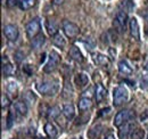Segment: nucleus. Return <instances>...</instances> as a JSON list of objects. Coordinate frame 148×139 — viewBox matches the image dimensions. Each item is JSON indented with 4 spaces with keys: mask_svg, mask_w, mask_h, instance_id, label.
<instances>
[{
    "mask_svg": "<svg viewBox=\"0 0 148 139\" xmlns=\"http://www.w3.org/2000/svg\"><path fill=\"white\" fill-rule=\"evenodd\" d=\"M127 21H128V14L124 10H120L117 12L116 16L113 21V25L115 28V30L117 32H123L125 31V26H127Z\"/></svg>",
    "mask_w": 148,
    "mask_h": 139,
    "instance_id": "20e7f679",
    "label": "nucleus"
},
{
    "mask_svg": "<svg viewBox=\"0 0 148 139\" xmlns=\"http://www.w3.org/2000/svg\"><path fill=\"white\" fill-rule=\"evenodd\" d=\"M91 106H92V102H91V99L88 98V97H82V98L79 100V109H80V111H87V109H89Z\"/></svg>",
    "mask_w": 148,
    "mask_h": 139,
    "instance_id": "4be33fe9",
    "label": "nucleus"
},
{
    "mask_svg": "<svg viewBox=\"0 0 148 139\" xmlns=\"http://www.w3.org/2000/svg\"><path fill=\"white\" fill-rule=\"evenodd\" d=\"M144 138H145V130H143L141 128H136L130 133V139H144Z\"/></svg>",
    "mask_w": 148,
    "mask_h": 139,
    "instance_id": "a878e982",
    "label": "nucleus"
},
{
    "mask_svg": "<svg viewBox=\"0 0 148 139\" xmlns=\"http://www.w3.org/2000/svg\"><path fill=\"white\" fill-rule=\"evenodd\" d=\"M92 59L98 66H101L104 69H108L110 65H111V62H110L108 57H106L105 55H103L100 52H93Z\"/></svg>",
    "mask_w": 148,
    "mask_h": 139,
    "instance_id": "1a4fd4ad",
    "label": "nucleus"
},
{
    "mask_svg": "<svg viewBox=\"0 0 148 139\" xmlns=\"http://www.w3.org/2000/svg\"><path fill=\"white\" fill-rule=\"evenodd\" d=\"M45 131H46V133H47V136L49 138H56L57 135H58L57 127H56L54 123H51V122H47L45 124Z\"/></svg>",
    "mask_w": 148,
    "mask_h": 139,
    "instance_id": "2eb2a0df",
    "label": "nucleus"
},
{
    "mask_svg": "<svg viewBox=\"0 0 148 139\" xmlns=\"http://www.w3.org/2000/svg\"><path fill=\"white\" fill-rule=\"evenodd\" d=\"M17 2H19L18 0H8V1H7V5H8L9 7H13V6L17 5Z\"/></svg>",
    "mask_w": 148,
    "mask_h": 139,
    "instance_id": "c9c22d12",
    "label": "nucleus"
},
{
    "mask_svg": "<svg viewBox=\"0 0 148 139\" xmlns=\"http://www.w3.org/2000/svg\"><path fill=\"white\" fill-rule=\"evenodd\" d=\"M62 113H63V115H64L67 120H72L74 116H75V107H74V105L65 104L63 106Z\"/></svg>",
    "mask_w": 148,
    "mask_h": 139,
    "instance_id": "4468645a",
    "label": "nucleus"
},
{
    "mask_svg": "<svg viewBox=\"0 0 148 139\" xmlns=\"http://www.w3.org/2000/svg\"><path fill=\"white\" fill-rule=\"evenodd\" d=\"M129 99V91L124 86H119L114 89L113 92V104L114 106L119 107L124 103H127Z\"/></svg>",
    "mask_w": 148,
    "mask_h": 139,
    "instance_id": "f03ea898",
    "label": "nucleus"
},
{
    "mask_svg": "<svg viewBox=\"0 0 148 139\" xmlns=\"http://www.w3.org/2000/svg\"><path fill=\"white\" fill-rule=\"evenodd\" d=\"M101 131H103V127H101L100 124H97V125H95L93 128H91V129L89 130L88 136H89L91 139H97L99 136H100Z\"/></svg>",
    "mask_w": 148,
    "mask_h": 139,
    "instance_id": "393cba45",
    "label": "nucleus"
},
{
    "mask_svg": "<svg viewBox=\"0 0 148 139\" xmlns=\"http://www.w3.org/2000/svg\"><path fill=\"white\" fill-rule=\"evenodd\" d=\"M104 139H115V137H114V135H108V136H106V137H105V138Z\"/></svg>",
    "mask_w": 148,
    "mask_h": 139,
    "instance_id": "4c0bfd02",
    "label": "nucleus"
},
{
    "mask_svg": "<svg viewBox=\"0 0 148 139\" xmlns=\"http://www.w3.org/2000/svg\"><path fill=\"white\" fill-rule=\"evenodd\" d=\"M15 58H16V61H17L18 63H21V62L25 58V55L22 52H15Z\"/></svg>",
    "mask_w": 148,
    "mask_h": 139,
    "instance_id": "473e14b6",
    "label": "nucleus"
},
{
    "mask_svg": "<svg viewBox=\"0 0 148 139\" xmlns=\"http://www.w3.org/2000/svg\"><path fill=\"white\" fill-rule=\"evenodd\" d=\"M45 42H46V36L40 33V34L37 35L36 38L32 39L31 46H32L33 49H39V48H41V47L45 45Z\"/></svg>",
    "mask_w": 148,
    "mask_h": 139,
    "instance_id": "a211bd4d",
    "label": "nucleus"
},
{
    "mask_svg": "<svg viewBox=\"0 0 148 139\" xmlns=\"http://www.w3.org/2000/svg\"><path fill=\"white\" fill-rule=\"evenodd\" d=\"M37 5V0H21L19 1V8L22 10H29L33 8Z\"/></svg>",
    "mask_w": 148,
    "mask_h": 139,
    "instance_id": "b1692460",
    "label": "nucleus"
},
{
    "mask_svg": "<svg viewBox=\"0 0 148 139\" xmlns=\"http://www.w3.org/2000/svg\"><path fill=\"white\" fill-rule=\"evenodd\" d=\"M134 118V112L131 109H123L119 112L114 118V125L117 128H121L124 123L129 122L131 119Z\"/></svg>",
    "mask_w": 148,
    "mask_h": 139,
    "instance_id": "7ed1b4c3",
    "label": "nucleus"
},
{
    "mask_svg": "<svg viewBox=\"0 0 148 139\" xmlns=\"http://www.w3.org/2000/svg\"><path fill=\"white\" fill-rule=\"evenodd\" d=\"M123 125H124V127L120 130V137H121V138L127 137L128 135H130V133H131V131L133 130V127H134V124L132 123V121L127 122V123H124Z\"/></svg>",
    "mask_w": 148,
    "mask_h": 139,
    "instance_id": "412c9836",
    "label": "nucleus"
},
{
    "mask_svg": "<svg viewBox=\"0 0 148 139\" xmlns=\"http://www.w3.org/2000/svg\"><path fill=\"white\" fill-rule=\"evenodd\" d=\"M72 95H73V87L71 83L66 82L64 85V89H63V96L65 98H69V97H72Z\"/></svg>",
    "mask_w": 148,
    "mask_h": 139,
    "instance_id": "cd10ccee",
    "label": "nucleus"
},
{
    "mask_svg": "<svg viewBox=\"0 0 148 139\" xmlns=\"http://www.w3.org/2000/svg\"><path fill=\"white\" fill-rule=\"evenodd\" d=\"M6 90L8 92L13 94V95H16V92H17V85H16V82H14V81L8 82L7 86H6Z\"/></svg>",
    "mask_w": 148,
    "mask_h": 139,
    "instance_id": "c85d7f7f",
    "label": "nucleus"
},
{
    "mask_svg": "<svg viewBox=\"0 0 148 139\" xmlns=\"http://www.w3.org/2000/svg\"><path fill=\"white\" fill-rule=\"evenodd\" d=\"M53 43L55 45L56 47H58V48H60V49H64L65 46H66V40L64 39L63 34L57 33V34H55L53 36Z\"/></svg>",
    "mask_w": 148,
    "mask_h": 139,
    "instance_id": "aec40b11",
    "label": "nucleus"
},
{
    "mask_svg": "<svg viewBox=\"0 0 148 139\" xmlns=\"http://www.w3.org/2000/svg\"><path fill=\"white\" fill-rule=\"evenodd\" d=\"M8 106H10V99L8 98V96L6 94H2L1 95V107L6 108Z\"/></svg>",
    "mask_w": 148,
    "mask_h": 139,
    "instance_id": "c756f323",
    "label": "nucleus"
},
{
    "mask_svg": "<svg viewBox=\"0 0 148 139\" xmlns=\"http://www.w3.org/2000/svg\"><path fill=\"white\" fill-rule=\"evenodd\" d=\"M69 56H70V57H71L73 61L77 62V63L83 62V55H82V52H80V49H79L76 46H72V47L70 48Z\"/></svg>",
    "mask_w": 148,
    "mask_h": 139,
    "instance_id": "ddd939ff",
    "label": "nucleus"
},
{
    "mask_svg": "<svg viewBox=\"0 0 148 139\" xmlns=\"http://www.w3.org/2000/svg\"><path fill=\"white\" fill-rule=\"evenodd\" d=\"M59 63H60V56H59V54L56 52H51L49 54V59H48L47 64L45 65L43 71L46 73H51V72H54L58 67Z\"/></svg>",
    "mask_w": 148,
    "mask_h": 139,
    "instance_id": "0eeeda50",
    "label": "nucleus"
},
{
    "mask_svg": "<svg viewBox=\"0 0 148 139\" xmlns=\"http://www.w3.org/2000/svg\"><path fill=\"white\" fill-rule=\"evenodd\" d=\"M141 88L148 90V74L143 75V78H141Z\"/></svg>",
    "mask_w": 148,
    "mask_h": 139,
    "instance_id": "7c9ffc66",
    "label": "nucleus"
},
{
    "mask_svg": "<svg viewBox=\"0 0 148 139\" xmlns=\"http://www.w3.org/2000/svg\"><path fill=\"white\" fill-rule=\"evenodd\" d=\"M129 29H130L131 36H132L133 39H136L137 41H139V40H140V30H139L138 21L134 17H132L129 21Z\"/></svg>",
    "mask_w": 148,
    "mask_h": 139,
    "instance_id": "9d476101",
    "label": "nucleus"
},
{
    "mask_svg": "<svg viewBox=\"0 0 148 139\" xmlns=\"http://www.w3.org/2000/svg\"><path fill=\"white\" fill-rule=\"evenodd\" d=\"M62 28H63V31H64L65 35H66L67 38H70V39L76 38V36L79 35V33H80V29H79V26H77L75 23L70 22V21H67V19L63 21Z\"/></svg>",
    "mask_w": 148,
    "mask_h": 139,
    "instance_id": "423d86ee",
    "label": "nucleus"
},
{
    "mask_svg": "<svg viewBox=\"0 0 148 139\" xmlns=\"http://www.w3.org/2000/svg\"><path fill=\"white\" fill-rule=\"evenodd\" d=\"M26 34L30 39H33L36 38L37 35L40 34V31H41V23H40V19L39 18H33L31 19L27 24H26Z\"/></svg>",
    "mask_w": 148,
    "mask_h": 139,
    "instance_id": "39448f33",
    "label": "nucleus"
},
{
    "mask_svg": "<svg viewBox=\"0 0 148 139\" xmlns=\"http://www.w3.org/2000/svg\"><path fill=\"white\" fill-rule=\"evenodd\" d=\"M30 69H32V66H31V65H29V64H26V65H24V66H23V71H24V72H26L29 75H31V74L33 73L32 71H30Z\"/></svg>",
    "mask_w": 148,
    "mask_h": 139,
    "instance_id": "72a5a7b5",
    "label": "nucleus"
},
{
    "mask_svg": "<svg viewBox=\"0 0 148 139\" xmlns=\"http://www.w3.org/2000/svg\"><path fill=\"white\" fill-rule=\"evenodd\" d=\"M60 114V109L58 106H53L51 108L48 109V118L49 119H57Z\"/></svg>",
    "mask_w": 148,
    "mask_h": 139,
    "instance_id": "bb28decb",
    "label": "nucleus"
},
{
    "mask_svg": "<svg viewBox=\"0 0 148 139\" xmlns=\"http://www.w3.org/2000/svg\"><path fill=\"white\" fill-rule=\"evenodd\" d=\"M3 34L9 41H16L19 35V31L16 25L14 24H7L3 26Z\"/></svg>",
    "mask_w": 148,
    "mask_h": 139,
    "instance_id": "6e6552de",
    "label": "nucleus"
},
{
    "mask_svg": "<svg viewBox=\"0 0 148 139\" xmlns=\"http://www.w3.org/2000/svg\"><path fill=\"white\" fill-rule=\"evenodd\" d=\"M111 112V108L110 107H106V108H103L101 111H100V113H99V115H104V114H108Z\"/></svg>",
    "mask_w": 148,
    "mask_h": 139,
    "instance_id": "f704fd0d",
    "label": "nucleus"
},
{
    "mask_svg": "<svg viewBox=\"0 0 148 139\" xmlns=\"http://www.w3.org/2000/svg\"><path fill=\"white\" fill-rule=\"evenodd\" d=\"M14 111L15 109H13L10 113H9V115H8V128H10L12 125H13V123L15 121V115H14Z\"/></svg>",
    "mask_w": 148,
    "mask_h": 139,
    "instance_id": "2f4dec72",
    "label": "nucleus"
},
{
    "mask_svg": "<svg viewBox=\"0 0 148 139\" xmlns=\"http://www.w3.org/2000/svg\"><path fill=\"white\" fill-rule=\"evenodd\" d=\"M146 69H147V70H148V64H147V65H146Z\"/></svg>",
    "mask_w": 148,
    "mask_h": 139,
    "instance_id": "58836bf2",
    "label": "nucleus"
},
{
    "mask_svg": "<svg viewBox=\"0 0 148 139\" xmlns=\"http://www.w3.org/2000/svg\"><path fill=\"white\" fill-rule=\"evenodd\" d=\"M46 29H47L48 33L51 35V36H54L55 34L58 33V25H57V23H56L55 21H53V19H47V22H46Z\"/></svg>",
    "mask_w": 148,
    "mask_h": 139,
    "instance_id": "6ab92c4d",
    "label": "nucleus"
},
{
    "mask_svg": "<svg viewBox=\"0 0 148 139\" xmlns=\"http://www.w3.org/2000/svg\"><path fill=\"white\" fill-rule=\"evenodd\" d=\"M108 52H110V55H111V56H113V58L116 56V52H115V49H114V48H110V49H108Z\"/></svg>",
    "mask_w": 148,
    "mask_h": 139,
    "instance_id": "e433bc0d",
    "label": "nucleus"
},
{
    "mask_svg": "<svg viewBox=\"0 0 148 139\" xmlns=\"http://www.w3.org/2000/svg\"><path fill=\"white\" fill-rule=\"evenodd\" d=\"M75 83L79 88H86L89 85V78L86 73H79L75 76Z\"/></svg>",
    "mask_w": 148,
    "mask_h": 139,
    "instance_id": "f8f14e48",
    "label": "nucleus"
},
{
    "mask_svg": "<svg viewBox=\"0 0 148 139\" xmlns=\"http://www.w3.org/2000/svg\"><path fill=\"white\" fill-rule=\"evenodd\" d=\"M14 109L22 116H25L29 112V107H27V104L25 102H16L14 105Z\"/></svg>",
    "mask_w": 148,
    "mask_h": 139,
    "instance_id": "f3484780",
    "label": "nucleus"
},
{
    "mask_svg": "<svg viewBox=\"0 0 148 139\" xmlns=\"http://www.w3.org/2000/svg\"><path fill=\"white\" fill-rule=\"evenodd\" d=\"M15 66L12 64V63H5V64H2V74L5 75V76H9V75H13L14 73H15Z\"/></svg>",
    "mask_w": 148,
    "mask_h": 139,
    "instance_id": "5701e85b",
    "label": "nucleus"
},
{
    "mask_svg": "<svg viewBox=\"0 0 148 139\" xmlns=\"http://www.w3.org/2000/svg\"><path fill=\"white\" fill-rule=\"evenodd\" d=\"M119 72L122 74V75H125V76H129L132 74V69L128 64L127 61H120L119 62Z\"/></svg>",
    "mask_w": 148,
    "mask_h": 139,
    "instance_id": "dca6fc26",
    "label": "nucleus"
},
{
    "mask_svg": "<svg viewBox=\"0 0 148 139\" xmlns=\"http://www.w3.org/2000/svg\"><path fill=\"white\" fill-rule=\"evenodd\" d=\"M107 96V90L103 87V85L100 83H97L96 88H95V98H96V102L97 103H100L103 102Z\"/></svg>",
    "mask_w": 148,
    "mask_h": 139,
    "instance_id": "9b49d317",
    "label": "nucleus"
},
{
    "mask_svg": "<svg viewBox=\"0 0 148 139\" xmlns=\"http://www.w3.org/2000/svg\"><path fill=\"white\" fill-rule=\"evenodd\" d=\"M37 89L41 95H45V96H55L56 94L58 92L59 83H58V81H55V80L42 81V82H40V83L37 85Z\"/></svg>",
    "mask_w": 148,
    "mask_h": 139,
    "instance_id": "f257e3e1",
    "label": "nucleus"
}]
</instances>
